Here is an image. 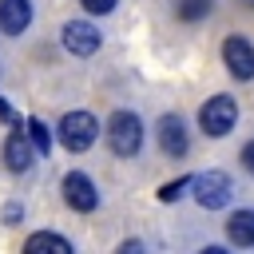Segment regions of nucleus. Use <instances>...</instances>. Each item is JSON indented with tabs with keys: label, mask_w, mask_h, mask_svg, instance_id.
Masks as SVG:
<instances>
[{
	"label": "nucleus",
	"mask_w": 254,
	"mask_h": 254,
	"mask_svg": "<svg viewBox=\"0 0 254 254\" xmlns=\"http://www.w3.org/2000/svg\"><path fill=\"white\" fill-rule=\"evenodd\" d=\"M107 143H111V151L119 159L139 155V147H143V119L135 111H115L107 119Z\"/></svg>",
	"instance_id": "nucleus-1"
},
{
	"label": "nucleus",
	"mask_w": 254,
	"mask_h": 254,
	"mask_svg": "<svg viewBox=\"0 0 254 254\" xmlns=\"http://www.w3.org/2000/svg\"><path fill=\"white\" fill-rule=\"evenodd\" d=\"M190 194L202 210H222L230 198H234V183L226 171H202L190 179Z\"/></svg>",
	"instance_id": "nucleus-2"
},
{
	"label": "nucleus",
	"mask_w": 254,
	"mask_h": 254,
	"mask_svg": "<svg viewBox=\"0 0 254 254\" xmlns=\"http://www.w3.org/2000/svg\"><path fill=\"white\" fill-rule=\"evenodd\" d=\"M234 123H238V103H234V95H210V99L202 103V111H198V127H202V135H210V139L230 135Z\"/></svg>",
	"instance_id": "nucleus-3"
},
{
	"label": "nucleus",
	"mask_w": 254,
	"mask_h": 254,
	"mask_svg": "<svg viewBox=\"0 0 254 254\" xmlns=\"http://www.w3.org/2000/svg\"><path fill=\"white\" fill-rule=\"evenodd\" d=\"M95 135H99V119L91 111H67L60 119V143L67 151H87L95 143Z\"/></svg>",
	"instance_id": "nucleus-4"
},
{
	"label": "nucleus",
	"mask_w": 254,
	"mask_h": 254,
	"mask_svg": "<svg viewBox=\"0 0 254 254\" xmlns=\"http://www.w3.org/2000/svg\"><path fill=\"white\" fill-rule=\"evenodd\" d=\"M60 190H64V202H67L71 210H79V214H87V210H95V206H99V190H95V183H91L83 171L64 175Z\"/></svg>",
	"instance_id": "nucleus-5"
},
{
	"label": "nucleus",
	"mask_w": 254,
	"mask_h": 254,
	"mask_svg": "<svg viewBox=\"0 0 254 254\" xmlns=\"http://www.w3.org/2000/svg\"><path fill=\"white\" fill-rule=\"evenodd\" d=\"M60 40H64V48H67L71 56H95V52H99V44H103L99 28H95V24H87V20H67V24H64V32H60Z\"/></svg>",
	"instance_id": "nucleus-6"
},
{
	"label": "nucleus",
	"mask_w": 254,
	"mask_h": 254,
	"mask_svg": "<svg viewBox=\"0 0 254 254\" xmlns=\"http://www.w3.org/2000/svg\"><path fill=\"white\" fill-rule=\"evenodd\" d=\"M159 151L167 155V159H187V151H190V135H187V123H183V115H163L159 119Z\"/></svg>",
	"instance_id": "nucleus-7"
},
{
	"label": "nucleus",
	"mask_w": 254,
	"mask_h": 254,
	"mask_svg": "<svg viewBox=\"0 0 254 254\" xmlns=\"http://www.w3.org/2000/svg\"><path fill=\"white\" fill-rule=\"evenodd\" d=\"M222 64L234 79H254V44L246 36H226L222 44Z\"/></svg>",
	"instance_id": "nucleus-8"
},
{
	"label": "nucleus",
	"mask_w": 254,
	"mask_h": 254,
	"mask_svg": "<svg viewBox=\"0 0 254 254\" xmlns=\"http://www.w3.org/2000/svg\"><path fill=\"white\" fill-rule=\"evenodd\" d=\"M32 159H36V147L28 143V131H20V127H16V131L4 139V167L20 175V171H28V167H32Z\"/></svg>",
	"instance_id": "nucleus-9"
},
{
	"label": "nucleus",
	"mask_w": 254,
	"mask_h": 254,
	"mask_svg": "<svg viewBox=\"0 0 254 254\" xmlns=\"http://www.w3.org/2000/svg\"><path fill=\"white\" fill-rule=\"evenodd\" d=\"M32 24V0H0V32L20 36Z\"/></svg>",
	"instance_id": "nucleus-10"
},
{
	"label": "nucleus",
	"mask_w": 254,
	"mask_h": 254,
	"mask_svg": "<svg viewBox=\"0 0 254 254\" xmlns=\"http://www.w3.org/2000/svg\"><path fill=\"white\" fill-rule=\"evenodd\" d=\"M226 238H230V246H254V210H234L230 218H226Z\"/></svg>",
	"instance_id": "nucleus-11"
},
{
	"label": "nucleus",
	"mask_w": 254,
	"mask_h": 254,
	"mask_svg": "<svg viewBox=\"0 0 254 254\" xmlns=\"http://www.w3.org/2000/svg\"><path fill=\"white\" fill-rule=\"evenodd\" d=\"M24 254H75V250H71V242H67L64 234L40 230V234H32V238L24 242Z\"/></svg>",
	"instance_id": "nucleus-12"
},
{
	"label": "nucleus",
	"mask_w": 254,
	"mask_h": 254,
	"mask_svg": "<svg viewBox=\"0 0 254 254\" xmlns=\"http://www.w3.org/2000/svg\"><path fill=\"white\" fill-rule=\"evenodd\" d=\"M210 8H214V0H179V4H175L179 20H190V24H194V20H202Z\"/></svg>",
	"instance_id": "nucleus-13"
},
{
	"label": "nucleus",
	"mask_w": 254,
	"mask_h": 254,
	"mask_svg": "<svg viewBox=\"0 0 254 254\" xmlns=\"http://www.w3.org/2000/svg\"><path fill=\"white\" fill-rule=\"evenodd\" d=\"M28 143L36 147V155H48L52 139H48V127H44L40 119H28Z\"/></svg>",
	"instance_id": "nucleus-14"
},
{
	"label": "nucleus",
	"mask_w": 254,
	"mask_h": 254,
	"mask_svg": "<svg viewBox=\"0 0 254 254\" xmlns=\"http://www.w3.org/2000/svg\"><path fill=\"white\" fill-rule=\"evenodd\" d=\"M183 190H190V179H175V183H167V187H159V202H175Z\"/></svg>",
	"instance_id": "nucleus-15"
},
{
	"label": "nucleus",
	"mask_w": 254,
	"mask_h": 254,
	"mask_svg": "<svg viewBox=\"0 0 254 254\" xmlns=\"http://www.w3.org/2000/svg\"><path fill=\"white\" fill-rule=\"evenodd\" d=\"M79 4H83V12H91V16H107V12H115L119 0H79Z\"/></svg>",
	"instance_id": "nucleus-16"
},
{
	"label": "nucleus",
	"mask_w": 254,
	"mask_h": 254,
	"mask_svg": "<svg viewBox=\"0 0 254 254\" xmlns=\"http://www.w3.org/2000/svg\"><path fill=\"white\" fill-rule=\"evenodd\" d=\"M115 254H147V250H143V242H139V238H127V242H119V250H115Z\"/></svg>",
	"instance_id": "nucleus-17"
},
{
	"label": "nucleus",
	"mask_w": 254,
	"mask_h": 254,
	"mask_svg": "<svg viewBox=\"0 0 254 254\" xmlns=\"http://www.w3.org/2000/svg\"><path fill=\"white\" fill-rule=\"evenodd\" d=\"M242 167H246V171L254 175V139H250V143L242 147Z\"/></svg>",
	"instance_id": "nucleus-18"
},
{
	"label": "nucleus",
	"mask_w": 254,
	"mask_h": 254,
	"mask_svg": "<svg viewBox=\"0 0 254 254\" xmlns=\"http://www.w3.org/2000/svg\"><path fill=\"white\" fill-rule=\"evenodd\" d=\"M4 222H8V226H16V222H20V206H16V202H8V206H4Z\"/></svg>",
	"instance_id": "nucleus-19"
},
{
	"label": "nucleus",
	"mask_w": 254,
	"mask_h": 254,
	"mask_svg": "<svg viewBox=\"0 0 254 254\" xmlns=\"http://www.w3.org/2000/svg\"><path fill=\"white\" fill-rule=\"evenodd\" d=\"M0 119H12V123H16V115H12V107H8L4 99H0Z\"/></svg>",
	"instance_id": "nucleus-20"
},
{
	"label": "nucleus",
	"mask_w": 254,
	"mask_h": 254,
	"mask_svg": "<svg viewBox=\"0 0 254 254\" xmlns=\"http://www.w3.org/2000/svg\"><path fill=\"white\" fill-rule=\"evenodd\" d=\"M198 254H230V250H222V246H202Z\"/></svg>",
	"instance_id": "nucleus-21"
},
{
	"label": "nucleus",
	"mask_w": 254,
	"mask_h": 254,
	"mask_svg": "<svg viewBox=\"0 0 254 254\" xmlns=\"http://www.w3.org/2000/svg\"><path fill=\"white\" fill-rule=\"evenodd\" d=\"M242 4H250V8H254V0H242Z\"/></svg>",
	"instance_id": "nucleus-22"
}]
</instances>
